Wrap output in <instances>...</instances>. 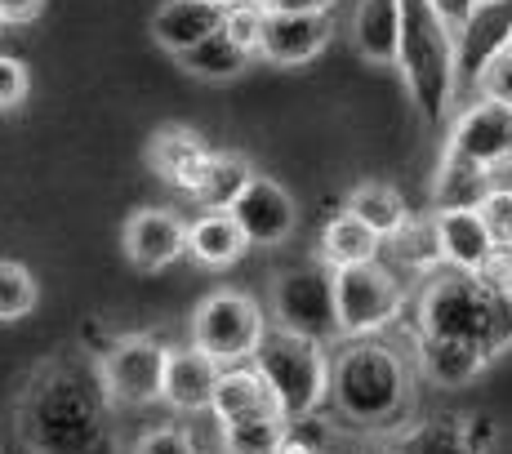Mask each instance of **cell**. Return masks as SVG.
<instances>
[{
  "instance_id": "cell-1",
  "label": "cell",
  "mask_w": 512,
  "mask_h": 454,
  "mask_svg": "<svg viewBox=\"0 0 512 454\" xmlns=\"http://www.w3.org/2000/svg\"><path fill=\"white\" fill-rule=\"evenodd\" d=\"M103 383L90 357L63 352L27 379L18 397V441L27 454H103L107 446Z\"/></svg>"
},
{
  "instance_id": "cell-2",
  "label": "cell",
  "mask_w": 512,
  "mask_h": 454,
  "mask_svg": "<svg viewBox=\"0 0 512 454\" xmlns=\"http://www.w3.org/2000/svg\"><path fill=\"white\" fill-rule=\"evenodd\" d=\"M348 428L392 432L415 410V361L388 339H343L330 357V401Z\"/></svg>"
},
{
  "instance_id": "cell-3",
  "label": "cell",
  "mask_w": 512,
  "mask_h": 454,
  "mask_svg": "<svg viewBox=\"0 0 512 454\" xmlns=\"http://www.w3.org/2000/svg\"><path fill=\"white\" fill-rule=\"evenodd\" d=\"M415 334L468 343L495 361L504 348H512V299L495 276L437 268L419 290Z\"/></svg>"
},
{
  "instance_id": "cell-4",
  "label": "cell",
  "mask_w": 512,
  "mask_h": 454,
  "mask_svg": "<svg viewBox=\"0 0 512 454\" xmlns=\"http://www.w3.org/2000/svg\"><path fill=\"white\" fill-rule=\"evenodd\" d=\"M397 72L428 125H446L455 112V36L441 27L428 0H397Z\"/></svg>"
},
{
  "instance_id": "cell-5",
  "label": "cell",
  "mask_w": 512,
  "mask_h": 454,
  "mask_svg": "<svg viewBox=\"0 0 512 454\" xmlns=\"http://www.w3.org/2000/svg\"><path fill=\"white\" fill-rule=\"evenodd\" d=\"M250 365L268 383V392L277 397V410L290 423H308L312 414L326 410V401H330V348L326 343L268 325V334L259 339Z\"/></svg>"
},
{
  "instance_id": "cell-6",
  "label": "cell",
  "mask_w": 512,
  "mask_h": 454,
  "mask_svg": "<svg viewBox=\"0 0 512 454\" xmlns=\"http://www.w3.org/2000/svg\"><path fill=\"white\" fill-rule=\"evenodd\" d=\"M406 312V285L383 259L357 263V268L334 272V321H339V343L343 339H374L388 334Z\"/></svg>"
},
{
  "instance_id": "cell-7",
  "label": "cell",
  "mask_w": 512,
  "mask_h": 454,
  "mask_svg": "<svg viewBox=\"0 0 512 454\" xmlns=\"http://www.w3.org/2000/svg\"><path fill=\"white\" fill-rule=\"evenodd\" d=\"M268 325L285 334H303L317 343H339V321H334V272L321 259L290 263L272 276V308Z\"/></svg>"
},
{
  "instance_id": "cell-8",
  "label": "cell",
  "mask_w": 512,
  "mask_h": 454,
  "mask_svg": "<svg viewBox=\"0 0 512 454\" xmlns=\"http://www.w3.org/2000/svg\"><path fill=\"white\" fill-rule=\"evenodd\" d=\"M263 334H268V317L259 299H250L245 290H214L192 312V348H201L219 365H245Z\"/></svg>"
},
{
  "instance_id": "cell-9",
  "label": "cell",
  "mask_w": 512,
  "mask_h": 454,
  "mask_svg": "<svg viewBox=\"0 0 512 454\" xmlns=\"http://www.w3.org/2000/svg\"><path fill=\"white\" fill-rule=\"evenodd\" d=\"M165 343L152 334H125L107 343L94 357L98 383L112 410H143L161 401V374H165Z\"/></svg>"
},
{
  "instance_id": "cell-10",
  "label": "cell",
  "mask_w": 512,
  "mask_h": 454,
  "mask_svg": "<svg viewBox=\"0 0 512 454\" xmlns=\"http://www.w3.org/2000/svg\"><path fill=\"white\" fill-rule=\"evenodd\" d=\"M450 156H464V161L481 165V170L499 174L512 165V112L490 98H468L459 103V116L450 121L446 138Z\"/></svg>"
},
{
  "instance_id": "cell-11",
  "label": "cell",
  "mask_w": 512,
  "mask_h": 454,
  "mask_svg": "<svg viewBox=\"0 0 512 454\" xmlns=\"http://www.w3.org/2000/svg\"><path fill=\"white\" fill-rule=\"evenodd\" d=\"M228 214L245 232L250 250H277V245H285L294 236V227H299V201H294L277 179H268V174H254V179L245 183V192L232 201Z\"/></svg>"
},
{
  "instance_id": "cell-12",
  "label": "cell",
  "mask_w": 512,
  "mask_h": 454,
  "mask_svg": "<svg viewBox=\"0 0 512 454\" xmlns=\"http://www.w3.org/2000/svg\"><path fill=\"white\" fill-rule=\"evenodd\" d=\"M334 18L330 9H285L272 14L263 9V32H259V54L272 67H303L330 45Z\"/></svg>"
},
{
  "instance_id": "cell-13",
  "label": "cell",
  "mask_w": 512,
  "mask_h": 454,
  "mask_svg": "<svg viewBox=\"0 0 512 454\" xmlns=\"http://www.w3.org/2000/svg\"><path fill=\"white\" fill-rule=\"evenodd\" d=\"M121 250L139 272L174 268L187 250V219L170 205H143L121 227Z\"/></svg>"
},
{
  "instance_id": "cell-14",
  "label": "cell",
  "mask_w": 512,
  "mask_h": 454,
  "mask_svg": "<svg viewBox=\"0 0 512 454\" xmlns=\"http://www.w3.org/2000/svg\"><path fill=\"white\" fill-rule=\"evenodd\" d=\"M504 45H512V0L508 5L472 9L468 27L455 36V107L472 98V85H477L481 67Z\"/></svg>"
},
{
  "instance_id": "cell-15",
  "label": "cell",
  "mask_w": 512,
  "mask_h": 454,
  "mask_svg": "<svg viewBox=\"0 0 512 454\" xmlns=\"http://www.w3.org/2000/svg\"><path fill=\"white\" fill-rule=\"evenodd\" d=\"M432 227H437L441 245V268L468 272V276H490L495 268V241L481 210H432Z\"/></svg>"
},
{
  "instance_id": "cell-16",
  "label": "cell",
  "mask_w": 512,
  "mask_h": 454,
  "mask_svg": "<svg viewBox=\"0 0 512 454\" xmlns=\"http://www.w3.org/2000/svg\"><path fill=\"white\" fill-rule=\"evenodd\" d=\"M219 374H223V365L210 361L201 348H192V343L170 348L165 352V374H161V401L174 414H205Z\"/></svg>"
},
{
  "instance_id": "cell-17",
  "label": "cell",
  "mask_w": 512,
  "mask_h": 454,
  "mask_svg": "<svg viewBox=\"0 0 512 454\" xmlns=\"http://www.w3.org/2000/svg\"><path fill=\"white\" fill-rule=\"evenodd\" d=\"M223 14H228L223 0H165L152 14V41L170 58H179L192 45H201L205 36L219 32Z\"/></svg>"
},
{
  "instance_id": "cell-18",
  "label": "cell",
  "mask_w": 512,
  "mask_h": 454,
  "mask_svg": "<svg viewBox=\"0 0 512 454\" xmlns=\"http://www.w3.org/2000/svg\"><path fill=\"white\" fill-rule=\"evenodd\" d=\"M214 423H245V419H268V414H281L277 410V397L268 392V383L259 379L250 361L245 365H223L219 383H214V397H210V410ZM285 419V414H281Z\"/></svg>"
},
{
  "instance_id": "cell-19",
  "label": "cell",
  "mask_w": 512,
  "mask_h": 454,
  "mask_svg": "<svg viewBox=\"0 0 512 454\" xmlns=\"http://www.w3.org/2000/svg\"><path fill=\"white\" fill-rule=\"evenodd\" d=\"M187 259L205 272H223L236 268V263L250 254V241L236 227V219L228 210H201L192 223H187Z\"/></svg>"
},
{
  "instance_id": "cell-20",
  "label": "cell",
  "mask_w": 512,
  "mask_h": 454,
  "mask_svg": "<svg viewBox=\"0 0 512 454\" xmlns=\"http://www.w3.org/2000/svg\"><path fill=\"white\" fill-rule=\"evenodd\" d=\"M397 36H401V9L397 0H357L348 23V41L361 63L370 67H397Z\"/></svg>"
},
{
  "instance_id": "cell-21",
  "label": "cell",
  "mask_w": 512,
  "mask_h": 454,
  "mask_svg": "<svg viewBox=\"0 0 512 454\" xmlns=\"http://www.w3.org/2000/svg\"><path fill=\"white\" fill-rule=\"evenodd\" d=\"M205 156H210L205 138L196 130H187V125H165V130H156L147 138V170H152L156 179H165L170 187H179V192L192 187L196 170L205 165Z\"/></svg>"
},
{
  "instance_id": "cell-22",
  "label": "cell",
  "mask_w": 512,
  "mask_h": 454,
  "mask_svg": "<svg viewBox=\"0 0 512 454\" xmlns=\"http://www.w3.org/2000/svg\"><path fill=\"white\" fill-rule=\"evenodd\" d=\"M410 361H415V370L432 383V388H468V383H477L490 365L486 352L468 348V343L419 339V334H415V357Z\"/></svg>"
},
{
  "instance_id": "cell-23",
  "label": "cell",
  "mask_w": 512,
  "mask_h": 454,
  "mask_svg": "<svg viewBox=\"0 0 512 454\" xmlns=\"http://www.w3.org/2000/svg\"><path fill=\"white\" fill-rule=\"evenodd\" d=\"M254 179V165L236 152H210L205 165L196 170L192 187L183 196H192L201 210H232V201L245 192V183Z\"/></svg>"
},
{
  "instance_id": "cell-24",
  "label": "cell",
  "mask_w": 512,
  "mask_h": 454,
  "mask_svg": "<svg viewBox=\"0 0 512 454\" xmlns=\"http://www.w3.org/2000/svg\"><path fill=\"white\" fill-rule=\"evenodd\" d=\"M392 450L397 454H481L472 419H459V414H432V419L410 423Z\"/></svg>"
},
{
  "instance_id": "cell-25",
  "label": "cell",
  "mask_w": 512,
  "mask_h": 454,
  "mask_svg": "<svg viewBox=\"0 0 512 454\" xmlns=\"http://www.w3.org/2000/svg\"><path fill=\"white\" fill-rule=\"evenodd\" d=\"M490 187H495V174L490 170L464 161V156L441 152L437 183H432V210H477Z\"/></svg>"
},
{
  "instance_id": "cell-26",
  "label": "cell",
  "mask_w": 512,
  "mask_h": 454,
  "mask_svg": "<svg viewBox=\"0 0 512 454\" xmlns=\"http://www.w3.org/2000/svg\"><path fill=\"white\" fill-rule=\"evenodd\" d=\"M383 254V241L370 232L366 223H357L352 214H334V219L321 227V245H317V259L326 263L330 272L339 268H357V263H374Z\"/></svg>"
},
{
  "instance_id": "cell-27",
  "label": "cell",
  "mask_w": 512,
  "mask_h": 454,
  "mask_svg": "<svg viewBox=\"0 0 512 454\" xmlns=\"http://www.w3.org/2000/svg\"><path fill=\"white\" fill-rule=\"evenodd\" d=\"M343 214H352V219L366 223L379 241H388V236L410 219V205L392 183H357L348 192V201H343Z\"/></svg>"
},
{
  "instance_id": "cell-28",
  "label": "cell",
  "mask_w": 512,
  "mask_h": 454,
  "mask_svg": "<svg viewBox=\"0 0 512 454\" xmlns=\"http://www.w3.org/2000/svg\"><path fill=\"white\" fill-rule=\"evenodd\" d=\"M250 63H254V54H245V49L236 45L232 36H223V32L205 36L201 45H192L187 54H179V67L187 76H196V81H214V85L236 81Z\"/></svg>"
},
{
  "instance_id": "cell-29",
  "label": "cell",
  "mask_w": 512,
  "mask_h": 454,
  "mask_svg": "<svg viewBox=\"0 0 512 454\" xmlns=\"http://www.w3.org/2000/svg\"><path fill=\"white\" fill-rule=\"evenodd\" d=\"M383 245H388L392 259H397L406 272L432 276V272L441 268V245H437V227H432V214H428V219L410 214V219L401 223Z\"/></svg>"
},
{
  "instance_id": "cell-30",
  "label": "cell",
  "mask_w": 512,
  "mask_h": 454,
  "mask_svg": "<svg viewBox=\"0 0 512 454\" xmlns=\"http://www.w3.org/2000/svg\"><path fill=\"white\" fill-rule=\"evenodd\" d=\"M285 437H290V419L268 414V419L223 423L219 428V450L223 454H281Z\"/></svg>"
},
{
  "instance_id": "cell-31",
  "label": "cell",
  "mask_w": 512,
  "mask_h": 454,
  "mask_svg": "<svg viewBox=\"0 0 512 454\" xmlns=\"http://www.w3.org/2000/svg\"><path fill=\"white\" fill-rule=\"evenodd\" d=\"M36 303H41V281H36V272L18 259H0V325L32 317Z\"/></svg>"
},
{
  "instance_id": "cell-32",
  "label": "cell",
  "mask_w": 512,
  "mask_h": 454,
  "mask_svg": "<svg viewBox=\"0 0 512 454\" xmlns=\"http://www.w3.org/2000/svg\"><path fill=\"white\" fill-rule=\"evenodd\" d=\"M477 210H481V219H486V227H490V241H495V250L499 254H512V187H499L495 183ZM499 254H495V259H499Z\"/></svg>"
},
{
  "instance_id": "cell-33",
  "label": "cell",
  "mask_w": 512,
  "mask_h": 454,
  "mask_svg": "<svg viewBox=\"0 0 512 454\" xmlns=\"http://www.w3.org/2000/svg\"><path fill=\"white\" fill-rule=\"evenodd\" d=\"M472 98H490V103H499L512 112V45H504L486 67H481L477 85H472Z\"/></svg>"
},
{
  "instance_id": "cell-34",
  "label": "cell",
  "mask_w": 512,
  "mask_h": 454,
  "mask_svg": "<svg viewBox=\"0 0 512 454\" xmlns=\"http://www.w3.org/2000/svg\"><path fill=\"white\" fill-rule=\"evenodd\" d=\"M223 36H232L245 54H259V32H263V5L259 0H241V5H228L223 14Z\"/></svg>"
},
{
  "instance_id": "cell-35",
  "label": "cell",
  "mask_w": 512,
  "mask_h": 454,
  "mask_svg": "<svg viewBox=\"0 0 512 454\" xmlns=\"http://www.w3.org/2000/svg\"><path fill=\"white\" fill-rule=\"evenodd\" d=\"M130 454H201L196 446V437L179 423H156V428H147L139 441H134Z\"/></svg>"
},
{
  "instance_id": "cell-36",
  "label": "cell",
  "mask_w": 512,
  "mask_h": 454,
  "mask_svg": "<svg viewBox=\"0 0 512 454\" xmlns=\"http://www.w3.org/2000/svg\"><path fill=\"white\" fill-rule=\"evenodd\" d=\"M27 94H32V72H27V63L14 54H0V112L23 107Z\"/></svg>"
},
{
  "instance_id": "cell-37",
  "label": "cell",
  "mask_w": 512,
  "mask_h": 454,
  "mask_svg": "<svg viewBox=\"0 0 512 454\" xmlns=\"http://www.w3.org/2000/svg\"><path fill=\"white\" fill-rule=\"evenodd\" d=\"M428 5H432V14L441 18V27H446L450 36H459L468 27L472 9H477V0H428Z\"/></svg>"
},
{
  "instance_id": "cell-38",
  "label": "cell",
  "mask_w": 512,
  "mask_h": 454,
  "mask_svg": "<svg viewBox=\"0 0 512 454\" xmlns=\"http://www.w3.org/2000/svg\"><path fill=\"white\" fill-rule=\"evenodd\" d=\"M45 14V0H0V27H27Z\"/></svg>"
},
{
  "instance_id": "cell-39",
  "label": "cell",
  "mask_w": 512,
  "mask_h": 454,
  "mask_svg": "<svg viewBox=\"0 0 512 454\" xmlns=\"http://www.w3.org/2000/svg\"><path fill=\"white\" fill-rule=\"evenodd\" d=\"M281 454H330V450H326V446H317V441H312V437H303V432L290 423V437H285Z\"/></svg>"
},
{
  "instance_id": "cell-40",
  "label": "cell",
  "mask_w": 512,
  "mask_h": 454,
  "mask_svg": "<svg viewBox=\"0 0 512 454\" xmlns=\"http://www.w3.org/2000/svg\"><path fill=\"white\" fill-rule=\"evenodd\" d=\"M486 5H508V0H477V9H486Z\"/></svg>"
},
{
  "instance_id": "cell-41",
  "label": "cell",
  "mask_w": 512,
  "mask_h": 454,
  "mask_svg": "<svg viewBox=\"0 0 512 454\" xmlns=\"http://www.w3.org/2000/svg\"><path fill=\"white\" fill-rule=\"evenodd\" d=\"M504 290H508V299H512V281H508V285H504Z\"/></svg>"
},
{
  "instance_id": "cell-42",
  "label": "cell",
  "mask_w": 512,
  "mask_h": 454,
  "mask_svg": "<svg viewBox=\"0 0 512 454\" xmlns=\"http://www.w3.org/2000/svg\"><path fill=\"white\" fill-rule=\"evenodd\" d=\"M223 5H241V0H223Z\"/></svg>"
},
{
  "instance_id": "cell-43",
  "label": "cell",
  "mask_w": 512,
  "mask_h": 454,
  "mask_svg": "<svg viewBox=\"0 0 512 454\" xmlns=\"http://www.w3.org/2000/svg\"><path fill=\"white\" fill-rule=\"evenodd\" d=\"M379 454H397V450H379Z\"/></svg>"
}]
</instances>
